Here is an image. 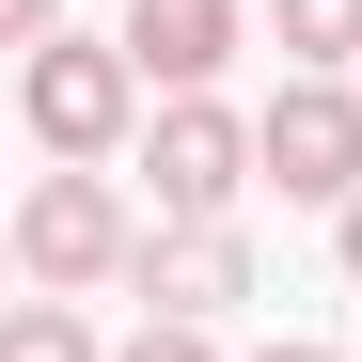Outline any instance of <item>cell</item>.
Wrapping results in <instances>:
<instances>
[{"instance_id": "1", "label": "cell", "mask_w": 362, "mask_h": 362, "mask_svg": "<svg viewBox=\"0 0 362 362\" xmlns=\"http://www.w3.org/2000/svg\"><path fill=\"white\" fill-rule=\"evenodd\" d=\"M127 252H142V221H127V189L110 173H32V205H16V268H32V299H79V284H127Z\"/></svg>"}, {"instance_id": "2", "label": "cell", "mask_w": 362, "mask_h": 362, "mask_svg": "<svg viewBox=\"0 0 362 362\" xmlns=\"http://www.w3.org/2000/svg\"><path fill=\"white\" fill-rule=\"evenodd\" d=\"M16 110H32V142L47 158H110V142H127V110H142V64H127V47H95V32H47L32 47V64H16Z\"/></svg>"}, {"instance_id": "3", "label": "cell", "mask_w": 362, "mask_h": 362, "mask_svg": "<svg viewBox=\"0 0 362 362\" xmlns=\"http://www.w3.org/2000/svg\"><path fill=\"white\" fill-rule=\"evenodd\" d=\"M252 173L284 205H346L362 189V79H284L252 110Z\"/></svg>"}, {"instance_id": "4", "label": "cell", "mask_w": 362, "mask_h": 362, "mask_svg": "<svg viewBox=\"0 0 362 362\" xmlns=\"http://www.w3.org/2000/svg\"><path fill=\"white\" fill-rule=\"evenodd\" d=\"M142 173H158V221H221L236 189H252V127H236L221 95H173L158 142H142Z\"/></svg>"}, {"instance_id": "5", "label": "cell", "mask_w": 362, "mask_h": 362, "mask_svg": "<svg viewBox=\"0 0 362 362\" xmlns=\"http://www.w3.org/2000/svg\"><path fill=\"white\" fill-rule=\"evenodd\" d=\"M127 284H142V315H189V331H221L236 299H252V252H236V221H158L142 252H127Z\"/></svg>"}, {"instance_id": "6", "label": "cell", "mask_w": 362, "mask_h": 362, "mask_svg": "<svg viewBox=\"0 0 362 362\" xmlns=\"http://www.w3.org/2000/svg\"><path fill=\"white\" fill-rule=\"evenodd\" d=\"M110 47L142 64V95H205V79L236 64V0H142Z\"/></svg>"}, {"instance_id": "7", "label": "cell", "mask_w": 362, "mask_h": 362, "mask_svg": "<svg viewBox=\"0 0 362 362\" xmlns=\"http://www.w3.org/2000/svg\"><path fill=\"white\" fill-rule=\"evenodd\" d=\"M268 32H284V64H299V79L362 64V0H268Z\"/></svg>"}, {"instance_id": "8", "label": "cell", "mask_w": 362, "mask_h": 362, "mask_svg": "<svg viewBox=\"0 0 362 362\" xmlns=\"http://www.w3.org/2000/svg\"><path fill=\"white\" fill-rule=\"evenodd\" d=\"M0 362H110L79 331V299H0Z\"/></svg>"}, {"instance_id": "9", "label": "cell", "mask_w": 362, "mask_h": 362, "mask_svg": "<svg viewBox=\"0 0 362 362\" xmlns=\"http://www.w3.org/2000/svg\"><path fill=\"white\" fill-rule=\"evenodd\" d=\"M110 362H221V346H205L189 315H142V331H127V346H110Z\"/></svg>"}, {"instance_id": "10", "label": "cell", "mask_w": 362, "mask_h": 362, "mask_svg": "<svg viewBox=\"0 0 362 362\" xmlns=\"http://www.w3.org/2000/svg\"><path fill=\"white\" fill-rule=\"evenodd\" d=\"M64 32V0H0V47H47Z\"/></svg>"}, {"instance_id": "11", "label": "cell", "mask_w": 362, "mask_h": 362, "mask_svg": "<svg viewBox=\"0 0 362 362\" xmlns=\"http://www.w3.org/2000/svg\"><path fill=\"white\" fill-rule=\"evenodd\" d=\"M331 252H346V284H362V189H346V205H331Z\"/></svg>"}, {"instance_id": "12", "label": "cell", "mask_w": 362, "mask_h": 362, "mask_svg": "<svg viewBox=\"0 0 362 362\" xmlns=\"http://www.w3.org/2000/svg\"><path fill=\"white\" fill-rule=\"evenodd\" d=\"M268 362H331V346H268Z\"/></svg>"}, {"instance_id": "13", "label": "cell", "mask_w": 362, "mask_h": 362, "mask_svg": "<svg viewBox=\"0 0 362 362\" xmlns=\"http://www.w3.org/2000/svg\"><path fill=\"white\" fill-rule=\"evenodd\" d=\"M0 268H16V236H0Z\"/></svg>"}]
</instances>
